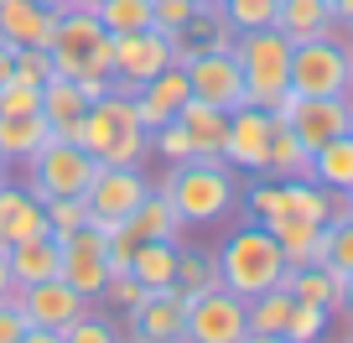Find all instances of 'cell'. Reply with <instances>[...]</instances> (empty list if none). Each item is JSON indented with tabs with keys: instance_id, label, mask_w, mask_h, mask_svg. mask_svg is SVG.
I'll use <instances>...</instances> for the list:
<instances>
[{
	"instance_id": "1",
	"label": "cell",
	"mask_w": 353,
	"mask_h": 343,
	"mask_svg": "<svg viewBox=\"0 0 353 343\" xmlns=\"http://www.w3.org/2000/svg\"><path fill=\"white\" fill-rule=\"evenodd\" d=\"M161 193L172 198L176 219L182 224H213L234 208L239 198V182H234V166L223 156H188L166 172Z\"/></svg>"
},
{
	"instance_id": "2",
	"label": "cell",
	"mask_w": 353,
	"mask_h": 343,
	"mask_svg": "<svg viewBox=\"0 0 353 343\" xmlns=\"http://www.w3.org/2000/svg\"><path fill=\"white\" fill-rule=\"evenodd\" d=\"M213 255H219V281L244 302L281 286V276H286V255H281L276 234L265 224H239Z\"/></svg>"
},
{
	"instance_id": "3",
	"label": "cell",
	"mask_w": 353,
	"mask_h": 343,
	"mask_svg": "<svg viewBox=\"0 0 353 343\" xmlns=\"http://www.w3.org/2000/svg\"><path fill=\"white\" fill-rule=\"evenodd\" d=\"M291 37L281 26H260V32L234 37V63L244 78V104L254 110H276V99L291 89Z\"/></svg>"
},
{
	"instance_id": "4",
	"label": "cell",
	"mask_w": 353,
	"mask_h": 343,
	"mask_svg": "<svg viewBox=\"0 0 353 343\" xmlns=\"http://www.w3.org/2000/svg\"><path fill=\"white\" fill-rule=\"evenodd\" d=\"M78 146H83L99 166H141L145 151H151V135L141 130L130 99L110 89L104 99L88 104V115H83V141H78Z\"/></svg>"
},
{
	"instance_id": "5",
	"label": "cell",
	"mask_w": 353,
	"mask_h": 343,
	"mask_svg": "<svg viewBox=\"0 0 353 343\" xmlns=\"http://www.w3.org/2000/svg\"><path fill=\"white\" fill-rule=\"evenodd\" d=\"M291 94L301 99H353V68H348V47L338 37H307L291 47Z\"/></svg>"
},
{
	"instance_id": "6",
	"label": "cell",
	"mask_w": 353,
	"mask_h": 343,
	"mask_svg": "<svg viewBox=\"0 0 353 343\" xmlns=\"http://www.w3.org/2000/svg\"><path fill=\"white\" fill-rule=\"evenodd\" d=\"M32 198H83V188L94 182V172H99V161L83 151L78 141H57V135H47L42 151L32 156Z\"/></svg>"
},
{
	"instance_id": "7",
	"label": "cell",
	"mask_w": 353,
	"mask_h": 343,
	"mask_svg": "<svg viewBox=\"0 0 353 343\" xmlns=\"http://www.w3.org/2000/svg\"><path fill=\"white\" fill-rule=\"evenodd\" d=\"M145 193H151V188H145V172H141V166H99L94 182L83 188L88 224L110 234L114 224H125L135 213V203H141Z\"/></svg>"
},
{
	"instance_id": "8",
	"label": "cell",
	"mask_w": 353,
	"mask_h": 343,
	"mask_svg": "<svg viewBox=\"0 0 353 343\" xmlns=\"http://www.w3.org/2000/svg\"><path fill=\"white\" fill-rule=\"evenodd\" d=\"M172 63H176V42L166 32H156V26L114 37V94L130 99L141 84H151V78L161 73V68H172Z\"/></svg>"
},
{
	"instance_id": "9",
	"label": "cell",
	"mask_w": 353,
	"mask_h": 343,
	"mask_svg": "<svg viewBox=\"0 0 353 343\" xmlns=\"http://www.w3.org/2000/svg\"><path fill=\"white\" fill-rule=\"evenodd\" d=\"M244 333H250V307H244V297H234L229 286L203 291V297L188 302L182 343H239Z\"/></svg>"
},
{
	"instance_id": "10",
	"label": "cell",
	"mask_w": 353,
	"mask_h": 343,
	"mask_svg": "<svg viewBox=\"0 0 353 343\" xmlns=\"http://www.w3.org/2000/svg\"><path fill=\"white\" fill-rule=\"evenodd\" d=\"M270 120H281V125H291L296 130V141L307 146V151H317V146H327L332 135H343L348 130V99H301V94H281L276 99V110H270Z\"/></svg>"
},
{
	"instance_id": "11",
	"label": "cell",
	"mask_w": 353,
	"mask_h": 343,
	"mask_svg": "<svg viewBox=\"0 0 353 343\" xmlns=\"http://www.w3.org/2000/svg\"><path fill=\"white\" fill-rule=\"evenodd\" d=\"M130 317V343H182L188 328V297L176 286H145L135 307H125Z\"/></svg>"
},
{
	"instance_id": "12",
	"label": "cell",
	"mask_w": 353,
	"mask_h": 343,
	"mask_svg": "<svg viewBox=\"0 0 353 343\" xmlns=\"http://www.w3.org/2000/svg\"><path fill=\"white\" fill-rule=\"evenodd\" d=\"M188 89L198 99L219 104V110H239L244 104V78H239V63H234V47H208V52H192L188 63Z\"/></svg>"
},
{
	"instance_id": "13",
	"label": "cell",
	"mask_w": 353,
	"mask_h": 343,
	"mask_svg": "<svg viewBox=\"0 0 353 343\" xmlns=\"http://www.w3.org/2000/svg\"><path fill=\"white\" fill-rule=\"evenodd\" d=\"M11 302L21 307L26 328H52V333H63L73 317H83V312H88V297H78L63 276L37 281V286H16Z\"/></svg>"
},
{
	"instance_id": "14",
	"label": "cell",
	"mask_w": 353,
	"mask_h": 343,
	"mask_svg": "<svg viewBox=\"0 0 353 343\" xmlns=\"http://www.w3.org/2000/svg\"><path fill=\"white\" fill-rule=\"evenodd\" d=\"M104 244H110V234L94 229V224H83L78 234H68V239H63V271H57V276H63L78 297H88V302H99L104 281H110Z\"/></svg>"
},
{
	"instance_id": "15",
	"label": "cell",
	"mask_w": 353,
	"mask_h": 343,
	"mask_svg": "<svg viewBox=\"0 0 353 343\" xmlns=\"http://www.w3.org/2000/svg\"><path fill=\"white\" fill-rule=\"evenodd\" d=\"M104 26H99V16L94 11H63L57 16V26H52V42H47V52H52V73L57 78H78L83 73V63H88V52L104 42Z\"/></svg>"
},
{
	"instance_id": "16",
	"label": "cell",
	"mask_w": 353,
	"mask_h": 343,
	"mask_svg": "<svg viewBox=\"0 0 353 343\" xmlns=\"http://www.w3.org/2000/svg\"><path fill=\"white\" fill-rule=\"evenodd\" d=\"M223 161L239 166V172H265L270 166V110H254L239 104L229 115V135H223Z\"/></svg>"
},
{
	"instance_id": "17",
	"label": "cell",
	"mask_w": 353,
	"mask_h": 343,
	"mask_svg": "<svg viewBox=\"0 0 353 343\" xmlns=\"http://www.w3.org/2000/svg\"><path fill=\"white\" fill-rule=\"evenodd\" d=\"M188 94L192 89H188V68H182V63L161 68L151 84H141V89L130 94V110H135V120H141V130L151 135V130H161L166 120H176V110H182Z\"/></svg>"
},
{
	"instance_id": "18",
	"label": "cell",
	"mask_w": 353,
	"mask_h": 343,
	"mask_svg": "<svg viewBox=\"0 0 353 343\" xmlns=\"http://www.w3.org/2000/svg\"><path fill=\"white\" fill-rule=\"evenodd\" d=\"M83 115H88V99L78 89V78H47L42 84V120L52 125L57 141H83Z\"/></svg>"
},
{
	"instance_id": "19",
	"label": "cell",
	"mask_w": 353,
	"mask_h": 343,
	"mask_svg": "<svg viewBox=\"0 0 353 343\" xmlns=\"http://www.w3.org/2000/svg\"><path fill=\"white\" fill-rule=\"evenodd\" d=\"M57 11L37 6V0H0V42L11 47H47L52 42Z\"/></svg>"
},
{
	"instance_id": "20",
	"label": "cell",
	"mask_w": 353,
	"mask_h": 343,
	"mask_svg": "<svg viewBox=\"0 0 353 343\" xmlns=\"http://www.w3.org/2000/svg\"><path fill=\"white\" fill-rule=\"evenodd\" d=\"M37 234H47V208H42V198H32L26 188L0 182V244L11 250V244L37 239Z\"/></svg>"
},
{
	"instance_id": "21",
	"label": "cell",
	"mask_w": 353,
	"mask_h": 343,
	"mask_svg": "<svg viewBox=\"0 0 353 343\" xmlns=\"http://www.w3.org/2000/svg\"><path fill=\"white\" fill-rule=\"evenodd\" d=\"M176 120H182V130H188V141H192V156H219V151H223V135H229V110H219V104L188 94V99H182V110H176Z\"/></svg>"
},
{
	"instance_id": "22",
	"label": "cell",
	"mask_w": 353,
	"mask_h": 343,
	"mask_svg": "<svg viewBox=\"0 0 353 343\" xmlns=\"http://www.w3.org/2000/svg\"><path fill=\"white\" fill-rule=\"evenodd\" d=\"M6 260H11V281L16 286H37V281H52L57 271H63V244H57L52 234H37V239L11 244Z\"/></svg>"
},
{
	"instance_id": "23",
	"label": "cell",
	"mask_w": 353,
	"mask_h": 343,
	"mask_svg": "<svg viewBox=\"0 0 353 343\" xmlns=\"http://www.w3.org/2000/svg\"><path fill=\"white\" fill-rule=\"evenodd\" d=\"M47 135H52V125L42 120V110L37 115H0V156H6V166L32 161Z\"/></svg>"
},
{
	"instance_id": "24",
	"label": "cell",
	"mask_w": 353,
	"mask_h": 343,
	"mask_svg": "<svg viewBox=\"0 0 353 343\" xmlns=\"http://www.w3.org/2000/svg\"><path fill=\"white\" fill-rule=\"evenodd\" d=\"M312 182H322L327 193H353V130L312 151Z\"/></svg>"
},
{
	"instance_id": "25",
	"label": "cell",
	"mask_w": 353,
	"mask_h": 343,
	"mask_svg": "<svg viewBox=\"0 0 353 343\" xmlns=\"http://www.w3.org/2000/svg\"><path fill=\"white\" fill-rule=\"evenodd\" d=\"M291 286V297L296 302H312V307H327L332 317H338V291H343V276L332 266H286V276H281Z\"/></svg>"
},
{
	"instance_id": "26",
	"label": "cell",
	"mask_w": 353,
	"mask_h": 343,
	"mask_svg": "<svg viewBox=\"0 0 353 343\" xmlns=\"http://www.w3.org/2000/svg\"><path fill=\"white\" fill-rule=\"evenodd\" d=\"M125 224H130V234H135V239H176V234H182V219H176L172 198H166L161 188H156V193H145V198L135 203V213H130Z\"/></svg>"
},
{
	"instance_id": "27",
	"label": "cell",
	"mask_w": 353,
	"mask_h": 343,
	"mask_svg": "<svg viewBox=\"0 0 353 343\" xmlns=\"http://www.w3.org/2000/svg\"><path fill=\"white\" fill-rule=\"evenodd\" d=\"M276 26L291 37V42H307V37H322L332 26V0H281Z\"/></svg>"
},
{
	"instance_id": "28",
	"label": "cell",
	"mask_w": 353,
	"mask_h": 343,
	"mask_svg": "<svg viewBox=\"0 0 353 343\" xmlns=\"http://www.w3.org/2000/svg\"><path fill=\"white\" fill-rule=\"evenodd\" d=\"M130 276L141 286H172L176 276V239H141L130 255Z\"/></svg>"
},
{
	"instance_id": "29",
	"label": "cell",
	"mask_w": 353,
	"mask_h": 343,
	"mask_svg": "<svg viewBox=\"0 0 353 343\" xmlns=\"http://www.w3.org/2000/svg\"><path fill=\"white\" fill-rule=\"evenodd\" d=\"M172 286L182 291V297H203V291H219L223 281H219V255L213 250H176V276H172Z\"/></svg>"
},
{
	"instance_id": "30",
	"label": "cell",
	"mask_w": 353,
	"mask_h": 343,
	"mask_svg": "<svg viewBox=\"0 0 353 343\" xmlns=\"http://www.w3.org/2000/svg\"><path fill=\"white\" fill-rule=\"evenodd\" d=\"M265 172H276V177H312V151L281 120H270V166Z\"/></svg>"
},
{
	"instance_id": "31",
	"label": "cell",
	"mask_w": 353,
	"mask_h": 343,
	"mask_svg": "<svg viewBox=\"0 0 353 343\" xmlns=\"http://www.w3.org/2000/svg\"><path fill=\"white\" fill-rule=\"evenodd\" d=\"M250 307V333H281L286 338V322H291V307H296V297H291V286L281 281V286L260 291V297L244 302Z\"/></svg>"
},
{
	"instance_id": "32",
	"label": "cell",
	"mask_w": 353,
	"mask_h": 343,
	"mask_svg": "<svg viewBox=\"0 0 353 343\" xmlns=\"http://www.w3.org/2000/svg\"><path fill=\"white\" fill-rule=\"evenodd\" d=\"M94 16H99V26L110 37H130V32L151 26V0H99Z\"/></svg>"
},
{
	"instance_id": "33",
	"label": "cell",
	"mask_w": 353,
	"mask_h": 343,
	"mask_svg": "<svg viewBox=\"0 0 353 343\" xmlns=\"http://www.w3.org/2000/svg\"><path fill=\"white\" fill-rule=\"evenodd\" d=\"M327 198H332V193L322 188V182H312V177H286V203H291V213H296V219L327 224Z\"/></svg>"
},
{
	"instance_id": "34",
	"label": "cell",
	"mask_w": 353,
	"mask_h": 343,
	"mask_svg": "<svg viewBox=\"0 0 353 343\" xmlns=\"http://www.w3.org/2000/svg\"><path fill=\"white\" fill-rule=\"evenodd\" d=\"M244 203H250V219H254V224H276V219H286V213H291L286 182H250Z\"/></svg>"
},
{
	"instance_id": "35",
	"label": "cell",
	"mask_w": 353,
	"mask_h": 343,
	"mask_svg": "<svg viewBox=\"0 0 353 343\" xmlns=\"http://www.w3.org/2000/svg\"><path fill=\"white\" fill-rule=\"evenodd\" d=\"M42 208H47V234H52L57 244L88 224V203H83V198H47Z\"/></svg>"
},
{
	"instance_id": "36",
	"label": "cell",
	"mask_w": 353,
	"mask_h": 343,
	"mask_svg": "<svg viewBox=\"0 0 353 343\" xmlns=\"http://www.w3.org/2000/svg\"><path fill=\"white\" fill-rule=\"evenodd\" d=\"M281 0H223V16H229L234 32H260V26H276Z\"/></svg>"
},
{
	"instance_id": "37",
	"label": "cell",
	"mask_w": 353,
	"mask_h": 343,
	"mask_svg": "<svg viewBox=\"0 0 353 343\" xmlns=\"http://www.w3.org/2000/svg\"><path fill=\"white\" fill-rule=\"evenodd\" d=\"M198 11H203L198 0H151V26L176 42V37L192 26V16H198Z\"/></svg>"
},
{
	"instance_id": "38",
	"label": "cell",
	"mask_w": 353,
	"mask_h": 343,
	"mask_svg": "<svg viewBox=\"0 0 353 343\" xmlns=\"http://www.w3.org/2000/svg\"><path fill=\"white\" fill-rule=\"evenodd\" d=\"M37 110H42V84H32L21 73L0 84V115H37Z\"/></svg>"
},
{
	"instance_id": "39",
	"label": "cell",
	"mask_w": 353,
	"mask_h": 343,
	"mask_svg": "<svg viewBox=\"0 0 353 343\" xmlns=\"http://www.w3.org/2000/svg\"><path fill=\"white\" fill-rule=\"evenodd\" d=\"M327 322H332L327 307L296 302V307H291V322H286V338H291V343H317V338H327Z\"/></svg>"
},
{
	"instance_id": "40",
	"label": "cell",
	"mask_w": 353,
	"mask_h": 343,
	"mask_svg": "<svg viewBox=\"0 0 353 343\" xmlns=\"http://www.w3.org/2000/svg\"><path fill=\"white\" fill-rule=\"evenodd\" d=\"M63 343H125L120 333H114V322L94 317V312H83V317H73L63 328Z\"/></svg>"
},
{
	"instance_id": "41",
	"label": "cell",
	"mask_w": 353,
	"mask_h": 343,
	"mask_svg": "<svg viewBox=\"0 0 353 343\" xmlns=\"http://www.w3.org/2000/svg\"><path fill=\"white\" fill-rule=\"evenodd\" d=\"M327 266L338 276L353 271V219L348 224H327Z\"/></svg>"
},
{
	"instance_id": "42",
	"label": "cell",
	"mask_w": 353,
	"mask_h": 343,
	"mask_svg": "<svg viewBox=\"0 0 353 343\" xmlns=\"http://www.w3.org/2000/svg\"><path fill=\"white\" fill-rule=\"evenodd\" d=\"M151 146L161 156H172V161H188L192 156V141H188V130H182V120H166L161 130H151Z\"/></svg>"
},
{
	"instance_id": "43",
	"label": "cell",
	"mask_w": 353,
	"mask_h": 343,
	"mask_svg": "<svg viewBox=\"0 0 353 343\" xmlns=\"http://www.w3.org/2000/svg\"><path fill=\"white\" fill-rule=\"evenodd\" d=\"M16 73L32 78V84H47L52 78V52L47 47H16Z\"/></svg>"
},
{
	"instance_id": "44",
	"label": "cell",
	"mask_w": 353,
	"mask_h": 343,
	"mask_svg": "<svg viewBox=\"0 0 353 343\" xmlns=\"http://www.w3.org/2000/svg\"><path fill=\"white\" fill-rule=\"evenodd\" d=\"M141 291H145V286L130 276V271H125V276H110V281H104L99 297H104V302H114V307L125 312V307H135V302H141Z\"/></svg>"
},
{
	"instance_id": "45",
	"label": "cell",
	"mask_w": 353,
	"mask_h": 343,
	"mask_svg": "<svg viewBox=\"0 0 353 343\" xmlns=\"http://www.w3.org/2000/svg\"><path fill=\"white\" fill-rule=\"evenodd\" d=\"M21 333H26V317H21V307L6 297L0 302V343H21Z\"/></svg>"
},
{
	"instance_id": "46",
	"label": "cell",
	"mask_w": 353,
	"mask_h": 343,
	"mask_svg": "<svg viewBox=\"0 0 353 343\" xmlns=\"http://www.w3.org/2000/svg\"><path fill=\"white\" fill-rule=\"evenodd\" d=\"M338 317H348V328H353V271L343 276V291H338Z\"/></svg>"
},
{
	"instance_id": "47",
	"label": "cell",
	"mask_w": 353,
	"mask_h": 343,
	"mask_svg": "<svg viewBox=\"0 0 353 343\" xmlns=\"http://www.w3.org/2000/svg\"><path fill=\"white\" fill-rule=\"evenodd\" d=\"M16 291V281H11V260H6V244H0V302Z\"/></svg>"
},
{
	"instance_id": "48",
	"label": "cell",
	"mask_w": 353,
	"mask_h": 343,
	"mask_svg": "<svg viewBox=\"0 0 353 343\" xmlns=\"http://www.w3.org/2000/svg\"><path fill=\"white\" fill-rule=\"evenodd\" d=\"M21 343H63V333H52V328H26Z\"/></svg>"
},
{
	"instance_id": "49",
	"label": "cell",
	"mask_w": 353,
	"mask_h": 343,
	"mask_svg": "<svg viewBox=\"0 0 353 343\" xmlns=\"http://www.w3.org/2000/svg\"><path fill=\"white\" fill-rule=\"evenodd\" d=\"M11 73H16V47H11V42H0V84H6Z\"/></svg>"
},
{
	"instance_id": "50",
	"label": "cell",
	"mask_w": 353,
	"mask_h": 343,
	"mask_svg": "<svg viewBox=\"0 0 353 343\" xmlns=\"http://www.w3.org/2000/svg\"><path fill=\"white\" fill-rule=\"evenodd\" d=\"M239 343H291V338H281V333H244Z\"/></svg>"
},
{
	"instance_id": "51",
	"label": "cell",
	"mask_w": 353,
	"mask_h": 343,
	"mask_svg": "<svg viewBox=\"0 0 353 343\" xmlns=\"http://www.w3.org/2000/svg\"><path fill=\"white\" fill-rule=\"evenodd\" d=\"M332 21H353V0H332Z\"/></svg>"
},
{
	"instance_id": "52",
	"label": "cell",
	"mask_w": 353,
	"mask_h": 343,
	"mask_svg": "<svg viewBox=\"0 0 353 343\" xmlns=\"http://www.w3.org/2000/svg\"><path fill=\"white\" fill-rule=\"evenodd\" d=\"M37 6H47V11H57V16H63V11H73V0H37Z\"/></svg>"
},
{
	"instance_id": "53",
	"label": "cell",
	"mask_w": 353,
	"mask_h": 343,
	"mask_svg": "<svg viewBox=\"0 0 353 343\" xmlns=\"http://www.w3.org/2000/svg\"><path fill=\"white\" fill-rule=\"evenodd\" d=\"M73 6H78V11H94V6H99V0H73Z\"/></svg>"
},
{
	"instance_id": "54",
	"label": "cell",
	"mask_w": 353,
	"mask_h": 343,
	"mask_svg": "<svg viewBox=\"0 0 353 343\" xmlns=\"http://www.w3.org/2000/svg\"><path fill=\"white\" fill-rule=\"evenodd\" d=\"M348 130H353V99H348Z\"/></svg>"
},
{
	"instance_id": "55",
	"label": "cell",
	"mask_w": 353,
	"mask_h": 343,
	"mask_svg": "<svg viewBox=\"0 0 353 343\" xmlns=\"http://www.w3.org/2000/svg\"><path fill=\"white\" fill-rule=\"evenodd\" d=\"M0 182H6V156H0Z\"/></svg>"
},
{
	"instance_id": "56",
	"label": "cell",
	"mask_w": 353,
	"mask_h": 343,
	"mask_svg": "<svg viewBox=\"0 0 353 343\" xmlns=\"http://www.w3.org/2000/svg\"><path fill=\"white\" fill-rule=\"evenodd\" d=\"M198 6H223V0H198Z\"/></svg>"
},
{
	"instance_id": "57",
	"label": "cell",
	"mask_w": 353,
	"mask_h": 343,
	"mask_svg": "<svg viewBox=\"0 0 353 343\" xmlns=\"http://www.w3.org/2000/svg\"><path fill=\"white\" fill-rule=\"evenodd\" d=\"M348 68H353V52H348Z\"/></svg>"
},
{
	"instance_id": "58",
	"label": "cell",
	"mask_w": 353,
	"mask_h": 343,
	"mask_svg": "<svg viewBox=\"0 0 353 343\" xmlns=\"http://www.w3.org/2000/svg\"><path fill=\"white\" fill-rule=\"evenodd\" d=\"M317 343H327V338H317Z\"/></svg>"
},
{
	"instance_id": "59",
	"label": "cell",
	"mask_w": 353,
	"mask_h": 343,
	"mask_svg": "<svg viewBox=\"0 0 353 343\" xmlns=\"http://www.w3.org/2000/svg\"><path fill=\"white\" fill-rule=\"evenodd\" d=\"M348 26H353V21H348Z\"/></svg>"
}]
</instances>
